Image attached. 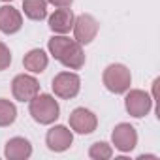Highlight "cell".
Returning <instances> with one entry per match:
<instances>
[{
    "instance_id": "cell-1",
    "label": "cell",
    "mask_w": 160,
    "mask_h": 160,
    "mask_svg": "<svg viewBox=\"0 0 160 160\" xmlns=\"http://www.w3.org/2000/svg\"><path fill=\"white\" fill-rule=\"evenodd\" d=\"M49 53L66 68L70 70H81L85 66V53L81 43H77L75 40H70L66 36H53L47 42Z\"/></svg>"
},
{
    "instance_id": "cell-2",
    "label": "cell",
    "mask_w": 160,
    "mask_h": 160,
    "mask_svg": "<svg viewBox=\"0 0 160 160\" xmlns=\"http://www.w3.org/2000/svg\"><path fill=\"white\" fill-rule=\"evenodd\" d=\"M28 111L32 115V119L40 124H51L58 119L60 108L57 104V100L51 94H36L30 100Z\"/></svg>"
},
{
    "instance_id": "cell-3",
    "label": "cell",
    "mask_w": 160,
    "mask_h": 160,
    "mask_svg": "<svg viewBox=\"0 0 160 160\" xmlns=\"http://www.w3.org/2000/svg\"><path fill=\"white\" fill-rule=\"evenodd\" d=\"M102 81H104V85H106V89L109 92L122 94L132 85V75H130V70L124 64H109L104 70Z\"/></svg>"
},
{
    "instance_id": "cell-4",
    "label": "cell",
    "mask_w": 160,
    "mask_h": 160,
    "mask_svg": "<svg viewBox=\"0 0 160 160\" xmlns=\"http://www.w3.org/2000/svg\"><path fill=\"white\" fill-rule=\"evenodd\" d=\"M53 92L58 98L70 100L73 96L79 94V89H81V79H79L77 73L73 72H60L53 77Z\"/></svg>"
},
{
    "instance_id": "cell-5",
    "label": "cell",
    "mask_w": 160,
    "mask_h": 160,
    "mask_svg": "<svg viewBox=\"0 0 160 160\" xmlns=\"http://www.w3.org/2000/svg\"><path fill=\"white\" fill-rule=\"evenodd\" d=\"M72 28H73V38H75L77 43L89 45L98 34V21L89 13H81V15H77L73 19Z\"/></svg>"
},
{
    "instance_id": "cell-6",
    "label": "cell",
    "mask_w": 160,
    "mask_h": 160,
    "mask_svg": "<svg viewBox=\"0 0 160 160\" xmlns=\"http://www.w3.org/2000/svg\"><path fill=\"white\" fill-rule=\"evenodd\" d=\"M12 92H13L15 100L30 102L36 94H40V83L36 77L21 73V75H15V79L12 81Z\"/></svg>"
},
{
    "instance_id": "cell-7",
    "label": "cell",
    "mask_w": 160,
    "mask_h": 160,
    "mask_svg": "<svg viewBox=\"0 0 160 160\" xmlns=\"http://www.w3.org/2000/svg\"><path fill=\"white\" fill-rule=\"evenodd\" d=\"M126 92H128V91H126ZM124 108H126V111H128L132 117L141 119V117H145V115L151 111V108H152V98H151L145 91L134 89V91H130V92L126 94V98H124Z\"/></svg>"
},
{
    "instance_id": "cell-8",
    "label": "cell",
    "mask_w": 160,
    "mask_h": 160,
    "mask_svg": "<svg viewBox=\"0 0 160 160\" xmlns=\"http://www.w3.org/2000/svg\"><path fill=\"white\" fill-rule=\"evenodd\" d=\"M111 139L115 149H119L121 152H130L136 145H138V132L132 124L128 122H121L113 128L111 132Z\"/></svg>"
},
{
    "instance_id": "cell-9",
    "label": "cell",
    "mask_w": 160,
    "mask_h": 160,
    "mask_svg": "<svg viewBox=\"0 0 160 160\" xmlns=\"http://www.w3.org/2000/svg\"><path fill=\"white\" fill-rule=\"evenodd\" d=\"M70 126L77 134H92L98 126V119L91 109L85 108H75L70 113Z\"/></svg>"
},
{
    "instance_id": "cell-10",
    "label": "cell",
    "mask_w": 160,
    "mask_h": 160,
    "mask_svg": "<svg viewBox=\"0 0 160 160\" xmlns=\"http://www.w3.org/2000/svg\"><path fill=\"white\" fill-rule=\"evenodd\" d=\"M45 143L51 151L55 152H62L66 149H70V145L73 143V134L70 128L58 124V126H53L51 130H47V136H45Z\"/></svg>"
},
{
    "instance_id": "cell-11",
    "label": "cell",
    "mask_w": 160,
    "mask_h": 160,
    "mask_svg": "<svg viewBox=\"0 0 160 160\" xmlns=\"http://www.w3.org/2000/svg\"><path fill=\"white\" fill-rule=\"evenodd\" d=\"M23 27V17L13 6H2L0 8V32L4 34H15Z\"/></svg>"
},
{
    "instance_id": "cell-12",
    "label": "cell",
    "mask_w": 160,
    "mask_h": 160,
    "mask_svg": "<svg viewBox=\"0 0 160 160\" xmlns=\"http://www.w3.org/2000/svg\"><path fill=\"white\" fill-rule=\"evenodd\" d=\"M4 154H6V158H10V160H27V158L32 154V145H30V141L25 139V138H12V139H8V143H6Z\"/></svg>"
},
{
    "instance_id": "cell-13",
    "label": "cell",
    "mask_w": 160,
    "mask_h": 160,
    "mask_svg": "<svg viewBox=\"0 0 160 160\" xmlns=\"http://www.w3.org/2000/svg\"><path fill=\"white\" fill-rule=\"evenodd\" d=\"M73 12L70 8H60L49 17V28L57 34H66L73 27Z\"/></svg>"
},
{
    "instance_id": "cell-14",
    "label": "cell",
    "mask_w": 160,
    "mask_h": 160,
    "mask_svg": "<svg viewBox=\"0 0 160 160\" xmlns=\"http://www.w3.org/2000/svg\"><path fill=\"white\" fill-rule=\"evenodd\" d=\"M47 62H49V58L42 49H30L23 58V66L32 73H42L47 68Z\"/></svg>"
},
{
    "instance_id": "cell-15",
    "label": "cell",
    "mask_w": 160,
    "mask_h": 160,
    "mask_svg": "<svg viewBox=\"0 0 160 160\" xmlns=\"http://www.w3.org/2000/svg\"><path fill=\"white\" fill-rule=\"evenodd\" d=\"M25 15L32 21H42L47 15V2L45 0H23Z\"/></svg>"
},
{
    "instance_id": "cell-16",
    "label": "cell",
    "mask_w": 160,
    "mask_h": 160,
    "mask_svg": "<svg viewBox=\"0 0 160 160\" xmlns=\"http://www.w3.org/2000/svg\"><path fill=\"white\" fill-rule=\"evenodd\" d=\"M17 119V108L6 98H0V126H10Z\"/></svg>"
},
{
    "instance_id": "cell-17",
    "label": "cell",
    "mask_w": 160,
    "mask_h": 160,
    "mask_svg": "<svg viewBox=\"0 0 160 160\" xmlns=\"http://www.w3.org/2000/svg\"><path fill=\"white\" fill-rule=\"evenodd\" d=\"M111 154H113V149L106 141H96L89 149V156L92 160H108V158H111Z\"/></svg>"
},
{
    "instance_id": "cell-18",
    "label": "cell",
    "mask_w": 160,
    "mask_h": 160,
    "mask_svg": "<svg viewBox=\"0 0 160 160\" xmlns=\"http://www.w3.org/2000/svg\"><path fill=\"white\" fill-rule=\"evenodd\" d=\"M10 64H12V53L2 42H0V70L10 68Z\"/></svg>"
},
{
    "instance_id": "cell-19",
    "label": "cell",
    "mask_w": 160,
    "mask_h": 160,
    "mask_svg": "<svg viewBox=\"0 0 160 160\" xmlns=\"http://www.w3.org/2000/svg\"><path fill=\"white\" fill-rule=\"evenodd\" d=\"M45 2H49V4H53L57 8H70L73 0H45Z\"/></svg>"
},
{
    "instance_id": "cell-20",
    "label": "cell",
    "mask_w": 160,
    "mask_h": 160,
    "mask_svg": "<svg viewBox=\"0 0 160 160\" xmlns=\"http://www.w3.org/2000/svg\"><path fill=\"white\" fill-rule=\"evenodd\" d=\"M2 2H10V0H2Z\"/></svg>"
}]
</instances>
